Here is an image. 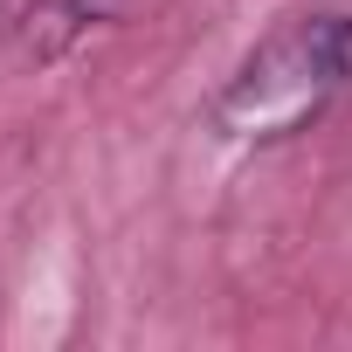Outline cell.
<instances>
[{
  "label": "cell",
  "instance_id": "cell-1",
  "mask_svg": "<svg viewBox=\"0 0 352 352\" xmlns=\"http://www.w3.org/2000/svg\"><path fill=\"white\" fill-rule=\"evenodd\" d=\"M345 83H352V14H331V8L290 14L214 90L208 131L221 145H283L311 131Z\"/></svg>",
  "mask_w": 352,
  "mask_h": 352
},
{
  "label": "cell",
  "instance_id": "cell-2",
  "mask_svg": "<svg viewBox=\"0 0 352 352\" xmlns=\"http://www.w3.org/2000/svg\"><path fill=\"white\" fill-rule=\"evenodd\" d=\"M118 8H124V0H42V14L63 21V28H97V21H111Z\"/></svg>",
  "mask_w": 352,
  "mask_h": 352
}]
</instances>
